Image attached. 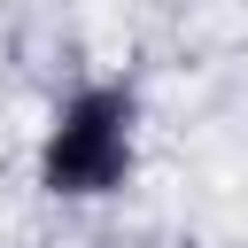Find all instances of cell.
<instances>
[{"instance_id":"1","label":"cell","mask_w":248,"mask_h":248,"mask_svg":"<svg viewBox=\"0 0 248 248\" xmlns=\"http://www.w3.org/2000/svg\"><path fill=\"white\" fill-rule=\"evenodd\" d=\"M140 170V93L124 78H93L62 93L39 132V186L54 202H108Z\"/></svg>"}]
</instances>
